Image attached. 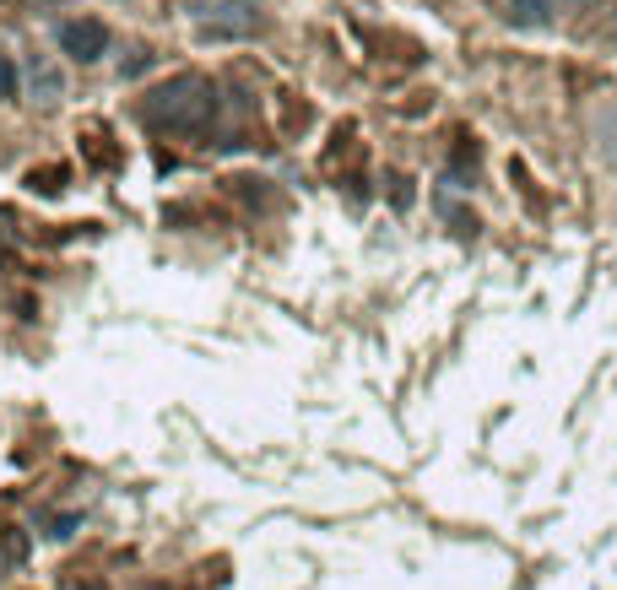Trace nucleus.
<instances>
[{
  "label": "nucleus",
  "instance_id": "obj_2",
  "mask_svg": "<svg viewBox=\"0 0 617 590\" xmlns=\"http://www.w3.org/2000/svg\"><path fill=\"white\" fill-rule=\"evenodd\" d=\"M61 50L71 55V61H98L104 50H109V28L104 22H65L61 28Z\"/></svg>",
  "mask_w": 617,
  "mask_h": 590
},
{
  "label": "nucleus",
  "instance_id": "obj_1",
  "mask_svg": "<svg viewBox=\"0 0 617 590\" xmlns=\"http://www.w3.org/2000/svg\"><path fill=\"white\" fill-rule=\"evenodd\" d=\"M147 114H152L158 125H169V131H195V125L212 114V87H206L201 76H180V81H169V87L147 103Z\"/></svg>",
  "mask_w": 617,
  "mask_h": 590
},
{
  "label": "nucleus",
  "instance_id": "obj_3",
  "mask_svg": "<svg viewBox=\"0 0 617 590\" xmlns=\"http://www.w3.org/2000/svg\"><path fill=\"white\" fill-rule=\"evenodd\" d=\"M498 11H504V22H515V28H542V22L553 17V0H498Z\"/></svg>",
  "mask_w": 617,
  "mask_h": 590
},
{
  "label": "nucleus",
  "instance_id": "obj_5",
  "mask_svg": "<svg viewBox=\"0 0 617 590\" xmlns=\"http://www.w3.org/2000/svg\"><path fill=\"white\" fill-rule=\"evenodd\" d=\"M33 190H61V168H44V174H33Z\"/></svg>",
  "mask_w": 617,
  "mask_h": 590
},
{
  "label": "nucleus",
  "instance_id": "obj_4",
  "mask_svg": "<svg viewBox=\"0 0 617 590\" xmlns=\"http://www.w3.org/2000/svg\"><path fill=\"white\" fill-rule=\"evenodd\" d=\"M11 92H17V66L0 55V98H11Z\"/></svg>",
  "mask_w": 617,
  "mask_h": 590
}]
</instances>
